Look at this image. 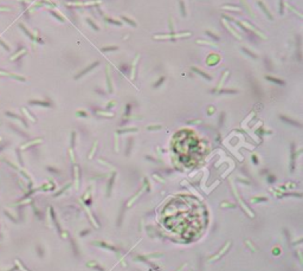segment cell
<instances>
[{"label": "cell", "mask_w": 303, "mask_h": 271, "mask_svg": "<svg viewBox=\"0 0 303 271\" xmlns=\"http://www.w3.org/2000/svg\"><path fill=\"white\" fill-rule=\"evenodd\" d=\"M98 64H100V63H98V62H95V63H92V64H91V65H89V66H88L86 69H84L83 71H81V74H78V76H76V78H79V77H82L83 75H85V74H88V72H89V71H90L91 69H94L95 66H97Z\"/></svg>", "instance_id": "6da1fadb"}, {"label": "cell", "mask_w": 303, "mask_h": 271, "mask_svg": "<svg viewBox=\"0 0 303 271\" xmlns=\"http://www.w3.org/2000/svg\"><path fill=\"white\" fill-rule=\"evenodd\" d=\"M193 71H194V72H197L198 75H201V76H203L204 78H206V79H209V81H211V79H212V77H211L210 75H207V74H205V72H204V71H201V70H199V69H195V68H193Z\"/></svg>", "instance_id": "7a4b0ae2"}, {"label": "cell", "mask_w": 303, "mask_h": 271, "mask_svg": "<svg viewBox=\"0 0 303 271\" xmlns=\"http://www.w3.org/2000/svg\"><path fill=\"white\" fill-rule=\"evenodd\" d=\"M258 4H259V6L262 7V10H263V11H264V13H265V14L268 15V18H269V19H272V17H271V14H270V12H269V11H268V9H266V6H265L264 4H263L262 1H258Z\"/></svg>", "instance_id": "3957f363"}, {"label": "cell", "mask_w": 303, "mask_h": 271, "mask_svg": "<svg viewBox=\"0 0 303 271\" xmlns=\"http://www.w3.org/2000/svg\"><path fill=\"white\" fill-rule=\"evenodd\" d=\"M266 79L268 81H270V82H274V83H277V84H280V85H284L285 83L283 82V81H281V79H277V78H272V77H269V76H266Z\"/></svg>", "instance_id": "277c9868"}, {"label": "cell", "mask_w": 303, "mask_h": 271, "mask_svg": "<svg viewBox=\"0 0 303 271\" xmlns=\"http://www.w3.org/2000/svg\"><path fill=\"white\" fill-rule=\"evenodd\" d=\"M281 118L283 120V121H285V122H289L290 124H294V126H296V127H301V124L298 123V122H296V121H291L290 118H288V117H284V116H281Z\"/></svg>", "instance_id": "5b68a950"}, {"label": "cell", "mask_w": 303, "mask_h": 271, "mask_svg": "<svg viewBox=\"0 0 303 271\" xmlns=\"http://www.w3.org/2000/svg\"><path fill=\"white\" fill-rule=\"evenodd\" d=\"M121 18H122V19H123L124 21H127V23H128V24H129V25H132V26H134V27H135V26H136V23H135L134 20H132V19H129V18H127V17H124V15H122V17H121Z\"/></svg>", "instance_id": "8992f818"}, {"label": "cell", "mask_w": 303, "mask_h": 271, "mask_svg": "<svg viewBox=\"0 0 303 271\" xmlns=\"http://www.w3.org/2000/svg\"><path fill=\"white\" fill-rule=\"evenodd\" d=\"M107 83L109 86V92H113V88H111V82H110V77H109V69H107Z\"/></svg>", "instance_id": "52a82bcc"}, {"label": "cell", "mask_w": 303, "mask_h": 271, "mask_svg": "<svg viewBox=\"0 0 303 271\" xmlns=\"http://www.w3.org/2000/svg\"><path fill=\"white\" fill-rule=\"evenodd\" d=\"M114 50H117V46H107V47H103V49H102V52L114 51Z\"/></svg>", "instance_id": "ba28073f"}, {"label": "cell", "mask_w": 303, "mask_h": 271, "mask_svg": "<svg viewBox=\"0 0 303 271\" xmlns=\"http://www.w3.org/2000/svg\"><path fill=\"white\" fill-rule=\"evenodd\" d=\"M138 60H139V56H136V58H135V60H134V64H133V72H132V77L133 78H135V65H136V63H138Z\"/></svg>", "instance_id": "9c48e42d"}, {"label": "cell", "mask_w": 303, "mask_h": 271, "mask_svg": "<svg viewBox=\"0 0 303 271\" xmlns=\"http://www.w3.org/2000/svg\"><path fill=\"white\" fill-rule=\"evenodd\" d=\"M223 9H226V10H230V11H238L239 9L236 6H223Z\"/></svg>", "instance_id": "30bf717a"}, {"label": "cell", "mask_w": 303, "mask_h": 271, "mask_svg": "<svg viewBox=\"0 0 303 271\" xmlns=\"http://www.w3.org/2000/svg\"><path fill=\"white\" fill-rule=\"evenodd\" d=\"M180 9H181V13H182V15H184V17H186V11H185V5H184V3H182V1H180Z\"/></svg>", "instance_id": "8fae6325"}, {"label": "cell", "mask_w": 303, "mask_h": 271, "mask_svg": "<svg viewBox=\"0 0 303 271\" xmlns=\"http://www.w3.org/2000/svg\"><path fill=\"white\" fill-rule=\"evenodd\" d=\"M161 128V126H149L148 127V130H157V129H160Z\"/></svg>", "instance_id": "7c38bea8"}, {"label": "cell", "mask_w": 303, "mask_h": 271, "mask_svg": "<svg viewBox=\"0 0 303 271\" xmlns=\"http://www.w3.org/2000/svg\"><path fill=\"white\" fill-rule=\"evenodd\" d=\"M163 81H165V77H161V78L159 79V81H157V82H156V83L154 84V88H157V86H160V84H162V82H163Z\"/></svg>", "instance_id": "4fadbf2b"}, {"label": "cell", "mask_w": 303, "mask_h": 271, "mask_svg": "<svg viewBox=\"0 0 303 271\" xmlns=\"http://www.w3.org/2000/svg\"><path fill=\"white\" fill-rule=\"evenodd\" d=\"M206 33L209 35V36H211V37H212V39H214V41H219V37H218V36H216V35H213L212 32H209V31H207Z\"/></svg>", "instance_id": "5bb4252c"}, {"label": "cell", "mask_w": 303, "mask_h": 271, "mask_svg": "<svg viewBox=\"0 0 303 271\" xmlns=\"http://www.w3.org/2000/svg\"><path fill=\"white\" fill-rule=\"evenodd\" d=\"M243 51H244L245 53H248V54H250V56H251V57H252V58H257V54H253V53H251V52H250L249 50H246V49H243Z\"/></svg>", "instance_id": "9a60e30c"}, {"label": "cell", "mask_w": 303, "mask_h": 271, "mask_svg": "<svg viewBox=\"0 0 303 271\" xmlns=\"http://www.w3.org/2000/svg\"><path fill=\"white\" fill-rule=\"evenodd\" d=\"M86 21H88V23H89V24H90V25H91V26H92V27H94L95 30H98V26L96 25V24H94V23H92V21H91L90 19H86Z\"/></svg>", "instance_id": "2e32d148"}, {"label": "cell", "mask_w": 303, "mask_h": 271, "mask_svg": "<svg viewBox=\"0 0 303 271\" xmlns=\"http://www.w3.org/2000/svg\"><path fill=\"white\" fill-rule=\"evenodd\" d=\"M127 132H138L136 128H128V129H124V130H121L120 133H127Z\"/></svg>", "instance_id": "e0dca14e"}, {"label": "cell", "mask_w": 303, "mask_h": 271, "mask_svg": "<svg viewBox=\"0 0 303 271\" xmlns=\"http://www.w3.org/2000/svg\"><path fill=\"white\" fill-rule=\"evenodd\" d=\"M98 114H100V115L108 116V117H111V116H113V114H111V113H103V111H98Z\"/></svg>", "instance_id": "ac0fdd59"}, {"label": "cell", "mask_w": 303, "mask_h": 271, "mask_svg": "<svg viewBox=\"0 0 303 271\" xmlns=\"http://www.w3.org/2000/svg\"><path fill=\"white\" fill-rule=\"evenodd\" d=\"M106 19H107V20H108L109 23H113V24H116V25H121V23H120V21H115V20H111L110 18H106Z\"/></svg>", "instance_id": "d6986e66"}, {"label": "cell", "mask_w": 303, "mask_h": 271, "mask_svg": "<svg viewBox=\"0 0 303 271\" xmlns=\"http://www.w3.org/2000/svg\"><path fill=\"white\" fill-rule=\"evenodd\" d=\"M280 6H281V13H283V10H284V1L283 0H280Z\"/></svg>", "instance_id": "ffe728a7"}, {"label": "cell", "mask_w": 303, "mask_h": 271, "mask_svg": "<svg viewBox=\"0 0 303 271\" xmlns=\"http://www.w3.org/2000/svg\"><path fill=\"white\" fill-rule=\"evenodd\" d=\"M169 27H171V31L173 32V31H174V27H173V19H172V18H169Z\"/></svg>", "instance_id": "44dd1931"}, {"label": "cell", "mask_w": 303, "mask_h": 271, "mask_svg": "<svg viewBox=\"0 0 303 271\" xmlns=\"http://www.w3.org/2000/svg\"><path fill=\"white\" fill-rule=\"evenodd\" d=\"M199 44H204V45H213L212 43H209V42H201V41H198ZM214 46V45H213Z\"/></svg>", "instance_id": "7402d4cb"}, {"label": "cell", "mask_w": 303, "mask_h": 271, "mask_svg": "<svg viewBox=\"0 0 303 271\" xmlns=\"http://www.w3.org/2000/svg\"><path fill=\"white\" fill-rule=\"evenodd\" d=\"M95 149H96V143H95V145H94V147H92V150H91V153H90V156H89L90 159H91V156H92V154H94V152H95Z\"/></svg>", "instance_id": "603a6c76"}, {"label": "cell", "mask_w": 303, "mask_h": 271, "mask_svg": "<svg viewBox=\"0 0 303 271\" xmlns=\"http://www.w3.org/2000/svg\"><path fill=\"white\" fill-rule=\"evenodd\" d=\"M252 160H253V162H254V163H258V159H257V156H256V155H253V156H252Z\"/></svg>", "instance_id": "cb8c5ba5"}, {"label": "cell", "mask_w": 303, "mask_h": 271, "mask_svg": "<svg viewBox=\"0 0 303 271\" xmlns=\"http://www.w3.org/2000/svg\"><path fill=\"white\" fill-rule=\"evenodd\" d=\"M275 180H276V178L272 177V175H270V177H269V181H270V182H272V181H275Z\"/></svg>", "instance_id": "d4e9b609"}, {"label": "cell", "mask_w": 303, "mask_h": 271, "mask_svg": "<svg viewBox=\"0 0 303 271\" xmlns=\"http://www.w3.org/2000/svg\"><path fill=\"white\" fill-rule=\"evenodd\" d=\"M78 115H81V116H85L86 117V113H84V111H79Z\"/></svg>", "instance_id": "484cf974"}]
</instances>
